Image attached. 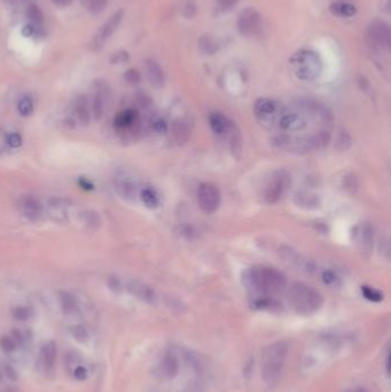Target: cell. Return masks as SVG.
I'll return each instance as SVG.
<instances>
[{
	"mask_svg": "<svg viewBox=\"0 0 391 392\" xmlns=\"http://www.w3.org/2000/svg\"><path fill=\"white\" fill-rule=\"evenodd\" d=\"M243 284L247 289L262 297H272L285 292L287 279L277 269L253 266L243 272Z\"/></svg>",
	"mask_w": 391,
	"mask_h": 392,
	"instance_id": "1",
	"label": "cell"
},
{
	"mask_svg": "<svg viewBox=\"0 0 391 392\" xmlns=\"http://www.w3.org/2000/svg\"><path fill=\"white\" fill-rule=\"evenodd\" d=\"M330 132L320 130L318 132L301 137H293L287 133H281L272 138V144L281 151L295 153V154H308V153L320 152L328 146L330 141Z\"/></svg>",
	"mask_w": 391,
	"mask_h": 392,
	"instance_id": "2",
	"label": "cell"
},
{
	"mask_svg": "<svg viewBox=\"0 0 391 392\" xmlns=\"http://www.w3.org/2000/svg\"><path fill=\"white\" fill-rule=\"evenodd\" d=\"M288 302L297 313L308 315L320 310L324 304V298L312 287L297 282L290 286Z\"/></svg>",
	"mask_w": 391,
	"mask_h": 392,
	"instance_id": "3",
	"label": "cell"
},
{
	"mask_svg": "<svg viewBox=\"0 0 391 392\" xmlns=\"http://www.w3.org/2000/svg\"><path fill=\"white\" fill-rule=\"evenodd\" d=\"M290 67L297 78L306 82L317 79L322 70V63L319 55L310 50L295 52L289 60Z\"/></svg>",
	"mask_w": 391,
	"mask_h": 392,
	"instance_id": "4",
	"label": "cell"
},
{
	"mask_svg": "<svg viewBox=\"0 0 391 392\" xmlns=\"http://www.w3.org/2000/svg\"><path fill=\"white\" fill-rule=\"evenodd\" d=\"M292 185V175L286 169H279L272 173L263 191V200L272 205L279 202Z\"/></svg>",
	"mask_w": 391,
	"mask_h": 392,
	"instance_id": "5",
	"label": "cell"
},
{
	"mask_svg": "<svg viewBox=\"0 0 391 392\" xmlns=\"http://www.w3.org/2000/svg\"><path fill=\"white\" fill-rule=\"evenodd\" d=\"M296 108L308 117L312 122L324 125H332L334 122V116L330 109L325 103L311 99H301L296 104Z\"/></svg>",
	"mask_w": 391,
	"mask_h": 392,
	"instance_id": "6",
	"label": "cell"
},
{
	"mask_svg": "<svg viewBox=\"0 0 391 392\" xmlns=\"http://www.w3.org/2000/svg\"><path fill=\"white\" fill-rule=\"evenodd\" d=\"M221 201L219 189L215 185L204 183L201 184L197 189V203L200 209L207 215L216 212L218 210Z\"/></svg>",
	"mask_w": 391,
	"mask_h": 392,
	"instance_id": "7",
	"label": "cell"
},
{
	"mask_svg": "<svg viewBox=\"0 0 391 392\" xmlns=\"http://www.w3.org/2000/svg\"><path fill=\"white\" fill-rule=\"evenodd\" d=\"M309 118L304 114H301L298 111H279L278 117L274 122V125H278V127L284 133L287 132H302L304 131L309 125ZM273 125V126H274Z\"/></svg>",
	"mask_w": 391,
	"mask_h": 392,
	"instance_id": "8",
	"label": "cell"
},
{
	"mask_svg": "<svg viewBox=\"0 0 391 392\" xmlns=\"http://www.w3.org/2000/svg\"><path fill=\"white\" fill-rule=\"evenodd\" d=\"M237 30L244 37H253L262 30V18L257 10L248 7L239 14L237 18Z\"/></svg>",
	"mask_w": 391,
	"mask_h": 392,
	"instance_id": "9",
	"label": "cell"
},
{
	"mask_svg": "<svg viewBox=\"0 0 391 392\" xmlns=\"http://www.w3.org/2000/svg\"><path fill=\"white\" fill-rule=\"evenodd\" d=\"M253 114L262 124L272 127L279 114V107L271 99L260 98L253 104Z\"/></svg>",
	"mask_w": 391,
	"mask_h": 392,
	"instance_id": "10",
	"label": "cell"
},
{
	"mask_svg": "<svg viewBox=\"0 0 391 392\" xmlns=\"http://www.w3.org/2000/svg\"><path fill=\"white\" fill-rule=\"evenodd\" d=\"M354 242L364 257H369L373 251L374 234L373 228L368 223H362L356 226L353 232Z\"/></svg>",
	"mask_w": 391,
	"mask_h": 392,
	"instance_id": "11",
	"label": "cell"
},
{
	"mask_svg": "<svg viewBox=\"0 0 391 392\" xmlns=\"http://www.w3.org/2000/svg\"><path fill=\"white\" fill-rule=\"evenodd\" d=\"M367 36L369 42L374 46L388 48L390 45V29L388 24L383 21H380V20H376V21L370 23Z\"/></svg>",
	"mask_w": 391,
	"mask_h": 392,
	"instance_id": "12",
	"label": "cell"
},
{
	"mask_svg": "<svg viewBox=\"0 0 391 392\" xmlns=\"http://www.w3.org/2000/svg\"><path fill=\"white\" fill-rule=\"evenodd\" d=\"M20 210L23 216L31 221H37L43 216V204L35 196L27 195L20 200Z\"/></svg>",
	"mask_w": 391,
	"mask_h": 392,
	"instance_id": "13",
	"label": "cell"
},
{
	"mask_svg": "<svg viewBox=\"0 0 391 392\" xmlns=\"http://www.w3.org/2000/svg\"><path fill=\"white\" fill-rule=\"evenodd\" d=\"M289 351V344L286 341H278L265 347L263 351V362H281L285 363V359Z\"/></svg>",
	"mask_w": 391,
	"mask_h": 392,
	"instance_id": "14",
	"label": "cell"
},
{
	"mask_svg": "<svg viewBox=\"0 0 391 392\" xmlns=\"http://www.w3.org/2000/svg\"><path fill=\"white\" fill-rule=\"evenodd\" d=\"M209 124L212 132L219 137L231 136L235 132V126L233 122H231L226 116L220 114V112H213L209 117Z\"/></svg>",
	"mask_w": 391,
	"mask_h": 392,
	"instance_id": "15",
	"label": "cell"
},
{
	"mask_svg": "<svg viewBox=\"0 0 391 392\" xmlns=\"http://www.w3.org/2000/svg\"><path fill=\"white\" fill-rule=\"evenodd\" d=\"M126 290L130 293L132 296L138 298V300L143 301L148 304H155L157 301L156 294L151 287L143 284L139 281H130L126 285Z\"/></svg>",
	"mask_w": 391,
	"mask_h": 392,
	"instance_id": "16",
	"label": "cell"
},
{
	"mask_svg": "<svg viewBox=\"0 0 391 392\" xmlns=\"http://www.w3.org/2000/svg\"><path fill=\"white\" fill-rule=\"evenodd\" d=\"M123 14H124L123 11H118L117 13H115L106 23L103 24V26L101 27V29L99 30L98 35H96V37H95L94 42H95L96 45L101 46L102 44L106 42V40L109 38L112 34H114L115 30L117 29L118 26L120 24V22H122Z\"/></svg>",
	"mask_w": 391,
	"mask_h": 392,
	"instance_id": "17",
	"label": "cell"
},
{
	"mask_svg": "<svg viewBox=\"0 0 391 392\" xmlns=\"http://www.w3.org/2000/svg\"><path fill=\"white\" fill-rule=\"evenodd\" d=\"M280 254L284 259L292 264L293 266H295L298 270L301 271H306V272H312L314 266L311 262L304 259L303 257H301L295 250H293L289 246H282L280 249Z\"/></svg>",
	"mask_w": 391,
	"mask_h": 392,
	"instance_id": "18",
	"label": "cell"
},
{
	"mask_svg": "<svg viewBox=\"0 0 391 392\" xmlns=\"http://www.w3.org/2000/svg\"><path fill=\"white\" fill-rule=\"evenodd\" d=\"M179 360L177 355L172 352H168L163 358V361L161 363L160 369L161 374L165 378H175L179 371Z\"/></svg>",
	"mask_w": 391,
	"mask_h": 392,
	"instance_id": "19",
	"label": "cell"
},
{
	"mask_svg": "<svg viewBox=\"0 0 391 392\" xmlns=\"http://www.w3.org/2000/svg\"><path fill=\"white\" fill-rule=\"evenodd\" d=\"M74 111L80 124L88 125V123H90L91 120V112H90V106H88V100L86 98V95L79 94L77 98H76L75 104H74Z\"/></svg>",
	"mask_w": 391,
	"mask_h": 392,
	"instance_id": "20",
	"label": "cell"
},
{
	"mask_svg": "<svg viewBox=\"0 0 391 392\" xmlns=\"http://www.w3.org/2000/svg\"><path fill=\"white\" fill-rule=\"evenodd\" d=\"M107 93L104 90L103 84H100L96 86L95 92L92 99V111L96 120H99L104 114V107H106V98Z\"/></svg>",
	"mask_w": 391,
	"mask_h": 392,
	"instance_id": "21",
	"label": "cell"
},
{
	"mask_svg": "<svg viewBox=\"0 0 391 392\" xmlns=\"http://www.w3.org/2000/svg\"><path fill=\"white\" fill-rule=\"evenodd\" d=\"M146 72L147 78L152 86H154L155 88H162L164 86V74L159 63L153 61V60H148L146 62Z\"/></svg>",
	"mask_w": 391,
	"mask_h": 392,
	"instance_id": "22",
	"label": "cell"
},
{
	"mask_svg": "<svg viewBox=\"0 0 391 392\" xmlns=\"http://www.w3.org/2000/svg\"><path fill=\"white\" fill-rule=\"evenodd\" d=\"M40 363L45 369H52L54 367V363L56 360V344L54 342H47L43 345L42 350H40Z\"/></svg>",
	"mask_w": 391,
	"mask_h": 392,
	"instance_id": "23",
	"label": "cell"
},
{
	"mask_svg": "<svg viewBox=\"0 0 391 392\" xmlns=\"http://www.w3.org/2000/svg\"><path fill=\"white\" fill-rule=\"evenodd\" d=\"M139 116L138 112L133 109H126L122 112H118L115 117V126L117 128H128L138 122Z\"/></svg>",
	"mask_w": 391,
	"mask_h": 392,
	"instance_id": "24",
	"label": "cell"
},
{
	"mask_svg": "<svg viewBox=\"0 0 391 392\" xmlns=\"http://www.w3.org/2000/svg\"><path fill=\"white\" fill-rule=\"evenodd\" d=\"M60 303H61V308L63 312L70 315L75 314L78 311V304L76 302V298L71 294L67 292L60 293Z\"/></svg>",
	"mask_w": 391,
	"mask_h": 392,
	"instance_id": "25",
	"label": "cell"
},
{
	"mask_svg": "<svg viewBox=\"0 0 391 392\" xmlns=\"http://www.w3.org/2000/svg\"><path fill=\"white\" fill-rule=\"evenodd\" d=\"M330 12L336 16H345V18H351L357 13L356 7L349 3H333L330 5Z\"/></svg>",
	"mask_w": 391,
	"mask_h": 392,
	"instance_id": "26",
	"label": "cell"
},
{
	"mask_svg": "<svg viewBox=\"0 0 391 392\" xmlns=\"http://www.w3.org/2000/svg\"><path fill=\"white\" fill-rule=\"evenodd\" d=\"M189 135H191V130H189L186 122L178 120V122L173 124V136H175L176 141L178 144H183L185 141H187Z\"/></svg>",
	"mask_w": 391,
	"mask_h": 392,
	"instance_id": "27",
	"label": "cell"
},
{
	"mask_svg": "<svg viewBox=\"0 0 391 392\" xmlns=\"http://www.w3.org/2000/svg\"><path fill=\"white\" fill-rule=\"evenodd\" d=\"M115 188L123 199L133 200L136 197V187L130 181H118L115 184Z\"/></svg>",
	"mask_w": 391,
	"mask_h": 392,
	"instance_id": "28",
	"label": "cell"
},
{
	"mask_svg": "<svg viewBox=\"0 0 391 392\" xmlns=\"http://www.w3.org/2000/svg\"><path fill=\"white\" fill-rule=\"evenodd\" d=\"M140 197H141V201L144 202V204L146 205L147 208L155 209V208L159 207L160 200H159V196H157V194L154 189H152V188L143 189V191H141V194H140Z\"/></svg>",
	"mask_w": 391,
	"mask_h": 392,
	"instance_id": "29",
	"label": "cell"
},
{
	"mask_svg": "<svg viewBox=\"0 0 391 392\" xmlns=\"http://www.w3.org/2000/svg\"><path fill=\"white\" fill-rule=\"evenodd\" d=\"M27 18L29 19V21L31 22L32 27H40L44 22V15L42 13V11L39 10V7L35 4H31V5L28 6L27 8Z\"/></svg>",
	"mask_w": 391,
	"mask_h": 392,
	"instance_id": "30",
	"label": "cell"
},
{
	"mask_svg": "<svg viewBox=\"0 0 391 392\" xmlns=\"http://www.w3.org/2000/svg\"><path fill=\"white\" fill-rule=\"evenodd\" d=\"M296 202L298 205H301V207H308V208H311V207H314L317 208V205L319 204V200H318V196L317 195H311V194H308V193H300L296 195Z\"/></svg>",
	"mask_w": 391,
	"mask_h": 392,
	"instance_id": "31",
	"label": "cell"
},
{
	"mask_svg": "<svg viewBox=\"0 0 391 392\" xmlns=\"http://www.w3.org/2000/svg\"><path fill=\"white\" fill-rule=\"evenodd\" d=\"M82 220L88 227L95 228L99 227L101 225V218H100L99 213L93 211V210H87V211L82 213Z\"/></svg>",
	"mask_w": 391,
	"mask_h": 392,
	"instance_id": "32",
	"label": "cell"
},
{
	"mask_svg": "<svg viewBox=\"0 0 391 392\" xmlns=\"http://www.w3.org/2000/svg\"><path fill=\"white\" fill-rule=\"evenodd\" d=\"M80 363H82V358L76 351H68L64 353V365L69 370L77 368L78 366H80Z\"/></svg>",
	"mask_w": 391,
	"mask_h": 392,
	"instance_id": "33",
	"label": "cell"
},
{
	"mask_svg": "<svg viewBox=\"0 0 391 392\" xmlns=\"http://www.w3.org/2000/svg\"><path fill=\"white\" fill-rule=\"evenodd\" d=\"M361 293H362V296H364L366 300H368L370 302L378 303L383 300V294H382L381 292H378V290L375 288H372V287L362 286Z\"/></svg>",
	"mask_w": 391,
	"mask_h": 392,
	"instance_id": "34",
	"label": "cell"
},
{
	"mask_svg": "<svg viewBox=\"0 0 391 392\" xmlns=\"http://www.w3.org/2000/svg\"><path fill=\"white\" fill-rule=\"evenodd\" d=\"M18 110L23 117L30 116L34 112V102L29 96H23L18 103Z\"/></svg>",
	"mask_w": 391,
	"mask_h": 392,
	"instance_id": "35",
	"label": "cell"
},
{
	"mask_svg": "<svg viewBox=\"0 0 391 392\" xmlns=\"http://www.w3.org/2000/svg\"><path fill=\"white\" fill-rule=\"evenodd\" d=\"M70 333L72 335V337L79 343H85L88 339V337H90L87 329L82 325L72 326L70 328Z\"/></svg>",
	"mask_w": 391,
	"mask_h": 392,
	"instance_id": "36",
	"label": "cell"
},
{
	"mask_svg": "<svg viewBox=\"0 0 391 392\" xmlns=\"http://www.w3.org/2000/svg\"><path fill=\"white\" fill-rule=\"evenodd\" d=\"M2 373L4 376H5L7 379H10L11 382L19 381V373L16 371L14 367L10 365L8 362H4L2 365Z\"/></svg>",
	"mask_w": 391,
	"mask_h": 392,
	"instance_id": "37",
	"label": "cell"
},
{
	"mask_svg": "<svg viewBox=\"0 0 391 392\" xmlns=\"http://www.w3.org/2000/svg\"><path fill=\"white\" fill-rule=\"evenodd\" d=\"M200 48L207 54H213L217 51L216 43L210 37H202L200 39Z\"/></svg>",
	"mask_w": 391,
	"mask_h": 392,
	"instance_id": "38",
	"label": "cell"
},
{
	"mask_svg": "<svg viewBox=\"0 0 391 392\" xmlns=\"http://www.w3.org/2000/svg\"><path fill=\"white\" fill-rule=\"evenodd\" d=\"M321 279L322 281H324V284L329 287H337L338 284H340V279H338V277L333 272V271H328V270L324 271V272H322Z\"/></svg>",
	"mask_w": 391,
	"mask_h": 392,
	"instance_id": "39",
	"label": "cell"
},
{
	"mask_svg": "<svg viewBox=\"0 0 391 392\" xmlns=\"http://www.w3.org/2000/svg\"><path fill=\"white\" fill-rule=\"evenodd\" d=\"M31 310L27 306H18L13 310V315L16 320L26 321L31 317Z\"/></svg>",
	"mask_w": 391,
	"mask_h": 392,
	"instance_id": "40",
	"label": "cell"
},
{
	"mask_svg": "<svg viewBox=\"0 0 391 392\" xmlns=\"http://www.w3.org/2000/svg\"><path fill=\"white\" fill-rule=\"evenodd\" d=\"M0 347H2V350L4 351V352L11 353L15 350L16 344L14 343L13 338H12L11 336H3L2 338H0Z\"/></svg>",
	"mask_w": 391,
	"mask_h": 392,
	"instance_id": "41",
	"label": "cell"
},
{
	"mask_svg": "<svg viewBox=\"0 0 391 392\" xmlns=\"http://www.w3.org/2000/svg\"><path fill=\"white\" fill-rule=\"evenodd\" d=\"M124 78H125V80L127 82V84L132 85V86H136V85H138L140 83L141 80V76L139 74L138 70L136 69H128L125 75H124Z\"/></svg>",
	"mask_w": 391,
	"mask_h": 392,
	"instance_id": "42",
	"label": "cell"
},
{
	"mask_svg": "<svg viewBox=\"0 0 391 392\" xmlns=\"http://www.w3.org/2000/svg\"><path fill=\"white\" fill-rule=\"evenodd\" d=\"M108 0H91L90 3V11L91 13L98 14L100 12L104 10V7L107 5Z\"/></svg>",
	"mask_w": 391,
	"mask_h": 392,
	"instance_id": "43",
	"label": "cell"
},
{
	"mask_svg": "<svg viewBox=\"0 0 391 392\" xmlns=\"http://www.w3.org/2000/svg\"><path fill=\"white\" fill-rule=\"evenodd\" d=\"M152 128L156 133H165L168 131V124L162 118H156L152 122Z\"/></svg>",
	"mask_w": 391,
	"mask_h": 392,
	"instance_id": "44",
	"label": "cell"
},
{
	"mask_svg": "<svg viewBox=\"0 0 391 392\" xmlns=\"http://www.w3.org/2000/svg\"><path fill=\"white\" fill-rule=\"evenodd\" d=\"M7 144L10 145L12 148H18L21 146L22 144V137L16 132L11 133V135L7 137Z\"/></svg>",
	"mask_w": 391,
	"mask_h": 392,
	"instance_id": "45",
	"label": "cell"
},
{
	"mask_svg": "<svg viewBox=\"0 0 391 392\" xmlns=\"http://www.w3.org/2000/svg\"><path fill=\"white\" fill-rule=\"evenodd\" d=\"M107 284H108V287H109V289L112 290V292H115V293L122 292V282H120L118 278L109 277L108 278Z\"/></svg>",
	"mask_w": 391,
	"mask_h": 392,
	"instance_id": "46",
	"label": "cell"
},
{
	"mask_svg": "<svg viewBox=\"0 0 391 392\" xmlns=\"http://www.w3.org/2000/svg\"><path fill=\"white\" fill-rule=\"evenodd\" d=\"M72 374H74V376L76 379H78V381H84V379L87 378V370L84 366H78L77 368H75L74 370H72Z\"/></svg>",
	"mask_w": 391,
	"mask_h": 392,
	"instance_id": "47",
	"label": "cell"
},
{
	"mask_svg": "<svg viewBox=\"0 0 391 392\" xmlns=\"http://www.w3.org/2000/svg\"><path fill=\"white\" fill-rule=\"evenodd\" d=\"M237 3H239V0H217L218 6L224 11L231 10V8L234 7Z\"/></svg>",
	"mask_w": 391,
	"mask_h": 392,
	"instance_id": "48",
	"label": "cell"
},
{
	"mask_svg": "<svg viewBox=\"0 0 391 392\" xmlns=\"http://www.w3.org/2000/svg\"><path fill=\"white\" fill-rule=\"evenodd\" d=\"M78 184L82 188L84 189H87V191H92V189H94V185L91 183L90 180H87L86 178H80V179L78 180Z\"/></svg>",
	"mask_w": 391,
	"mask_h": 392,
	"instance_id": "49",
	"label": "cell"
},
{
	"mask_svg": "<svg viewBox=\"0 0 391 392\" xmlns=\"http://www.w3.org/2000/svg\"><path fill=\"white\" fill-rule=\"evenodd\" d=\"M127 60V54L126 53H117V54H114V56H112L110 61L112 63H119V62H123V61H126Z\"/></svg>",
	"mask_w": 391,
	"mask_h": 392,
	"instance_id": "50",
	"label": "cell"
},
{
	"mask_svg": "<svg viewBox=\"0 0 391 392\" xmlns=\"http://www.w3.org/2000/svg\"><path fill=\"white\" fill-rule=\"evenodd\" d=\"M11 337L13 338V341H14V343H15L16 345H19V344H22V342H23V337H22V335H21V333H20L19 330L14 329L13 331H12V335H11Z\"/></svg>",
	"mask_w": 391,
	"mask_h": 392,
	"instance_id": "51",
	"label": "cell"
},
{
	"mask_svg": "<svg viewBox=\"0 0 391 392\" xmlns=\"http://www.w3.org/2000/svg\"><path fill=\"white\" fill-rule=\"evenodd\" d=\"M35 31H36V28L32 27L31 24H28V26L23 28L22 34H23L24 37H31V36L35 34Z\"/></svg>",
	"mask_w": 391,
	"mask_h": 392,
	"instance_id": "52",
	"label": "cell"
},
{
	"mask_svg": "<svg viewBox=\"0 0 391 392\" xmlns=\"http://www.w3.org/2000/svg\"><path fill=\"white\" fill-rule=\"evenodd\" d=\"M194 233H195V232L193 231V228H192V227H185V228H184V231H183V233H181V234H183V235L186 236V237L188 238V240H191L192 235H193V234H194Z\"/></svg>",
	"mask_w": 391,
	"mask_h": 392,
	"instance_id": "53",
	"label": "cell"
},
{
	"mask_svg": "<svg viewBox=\"0 0 391 392\" xmlns=\"http://www.w3.org/2000/svg\"><path fill=\"white\" fill-rule=\"evenodd\" d=\"M72 0H53V3L58 6H68L70 5Z\"/></svg>",
	"mask_w": 391,
	"mask_h": 392,
	"instance_id": "54",
	"label": "cell"
},
{
	"mask_svg": "<svg viewBox=\"0 0 391 392\" xmlns=\"http://www.w3.org/2000/svg\"><path fill=\"white\" fill-rule=\"evenodd\" d=\"M2 392H19V390L16 389V387H14V386H7Z\"/></svg>",
	"mask_w": 391,
	"mask_h": 392,
	"instance_id": "55",
	"label": "cell"
},
{
	"mask_svg": "<svg viewBox=\"0 0 391 392\" xmlns=\"http://www.w3.org/2000/svg\"><path fill=\"white\" fill-rule=\"evenodd\" d=\"M354 392H368V390L364 389V387H358V389L354 390Z\"/></svg>",
	"mask_w": 391,
	"mask_h": 392,
	"instance_id": "56",
	"label": "cell"
},
{
	"mask_svg": "<svg viewBox=\"0 0 391 392\" xmlns=\"http://www.w3.org/2000/svg\"><path fill=\"white\" fill-rule=\"evenodd\" d=\"M4 2L7 3V4H13L16 2V0H4Z\"/></svg>",
	"mask_w": 391,
	"mask_h": 392,
	"instance_id": "57",
	"label": "cell"
}]
</instances>
